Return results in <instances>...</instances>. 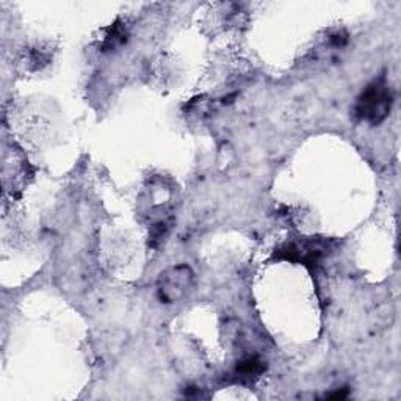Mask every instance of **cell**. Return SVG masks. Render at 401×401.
<instances>
[{"mask_svg": "<svg viewBox=\"0 0 401 401\" xmlns=\"http://www.w3.org/2000/svg\"><path fill=\"white\" fill-rule=\"evenodd\" d=\"M169 225L167 221H158L149 229V246L157 248L168 235Z\"/></svg>", "mask_w": 401, "mask_h": 401, "instance_id": "cell-6", "label": "cell"}, {"mask_svg": "<svg viewBox=\"0 0 401 401\" xmlns=\"http://www.w3.org/2000/svg\"><path fill=\"white\" fill-rule=\"evenodd\" d=\"M393 104V94L384 77L368 85L356 104L358 118L372 126H378L389 116Z\"/></svg>", "mask_w": 401, "mask_h": 401, "instance_id": "cell-1", "label": "cell"}, {"mask_svg": "<svg viewBox=\"0 0 401 401\" xmlns=\"http://www.w3.org/2000/svg\"><path fill=\"white\" fill-rule=\"evenodd\" d=\"M326 251V243L320 240H301L289 241L275 251V259L287 260V262L301 264L308 268H315Z\"/></svg>", "mask_w": 401, "mask_h": 401, "instance_id": "cell-3", "label": "cell"}, {"mask_svg": "<svg viewBox=\"0 0 401 401\" xmlns=\"http://www.w3.org/2000/svg\"><path fill=\"white\" fill-rule=\"evenodd\" d=\"M265 372V362L257 356H248L235 367V378L241 383H251Z\"/></svg>", "mask_w": 401, "mask_h": 401, "instance_id": "cell-4", "label": "cell"}, {"mask_svg": "<svg viewBox=\"0 0 401 401\" xmlns=\"http://www.w3.org/2000/svg\"><path fill=\"white\" fill-rule=\"evenodd\" d=\"M105 35H104V40L100 43V49L102 52H110V50L118 49L119 46H123V44L127 41V29L126 25L116 21L113 22L110 27L105 29Z\"/></svg>", "mask_w": 401, "mask_h": 401, "instance_id": "cell-5", "label": "cell"}, {"mask_svg": "<svg viewBox=\"0 0 401 401\" xmlns=\"http://www.w3.org/2000/svg\"><path fill=\"white\" fill-rule=\"evenodd\" d=\"M348 393H349L348 387H343V389L335 391L334 393H329V395H326V398H329V400H343V398L348 397Z\"/></svg>", "mask_w": 401, "mask_h": 401, "instance_id": "cell-7", "label": "cell"}, {"mask_svg": "<svg viewBox=\"0 0 401 401\" xmlns=\"http://www.w3.org/2000/svg\"><path fill=\"white\" fill-rule=\"evenodd\" d=\"M195 276L187 265L171 266L163 271L157 282V294L162 303L173 304L186 298L193 289Z\"/></svg>", "mask_w": 401, "mask_h": 401, "instance_id": "cell-2", "label": "cell"}]
</instances>
